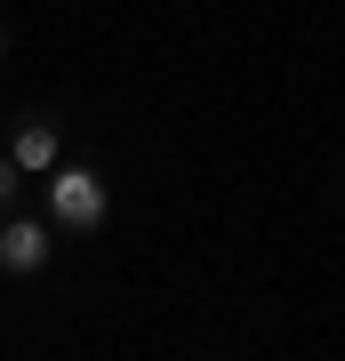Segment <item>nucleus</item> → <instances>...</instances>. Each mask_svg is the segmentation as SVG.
I'll return each mask as SVG.
<instances>
[{"mask_svg":"<svg viewBox=\"0 0 345 361\" xmlns=\"http://www.w3.org/2000/svg\"><path fill=\"white\" fill-rule=\"evenodd\" d=\"M104 217H113V185H104V169L56 161L49 169V225L56 233H97Z\"/></svg>","mask_w":345,"mask_h":361,"instance_id":"obj_1","label":"nucleus"},{"mask_svg":"<svg viewBox=\"0 0 345 361\" xmlns=\"http://www.w3.org/2000/svg\"><path fill=\"white\" fill-rule=\"evenodd\" d=\"M49 257H56V225L0 209V273L8 281H32V273H49Z\"/></svg>","mask_w":345,"mask_h":361,"instance_id":"obj_2","label":"nucleus"},{"mask_svg":"<svg viewBox=\"0 0 345 361\" xmlns=\"http://www.w3.org/2000/svg\"><path fill=\"white\" fill-rule=\"evenodd\" d=\"M8 161L25 169V177H49V169L64 161V129H56V113H25V121H16Z\"/></svg>","mask_w":345,"mask_h":361,"instance_id":"obj_3","label":"nucleus"},{"mask_svg":"<svg viewBox=\"0 0 345 361\" xmlns=\"http://www.w3.org/2000/svg\"><path fill=\"white\" fill-rule=\"evenodd\" d=\"M16 193H25V169H16L8 153H0V209H16Z\"/></svg>","mask_w":345,"mask_h":361,"instance_id":"obj_4","label":"nucleus"},{"mask_svg":"<svg viewBox=\"0 0 345 361\" xmlns=\"http://www.w3.org/2000/svg\"><path fill=\"white\" fill-rule=\"evenodd\" d=\"M0 49H8V32H0Z\"/></svg>","mask_w":345,"mask_h":361,"instance_id":"obj_5","label":"nucleus"}]
</instances>
